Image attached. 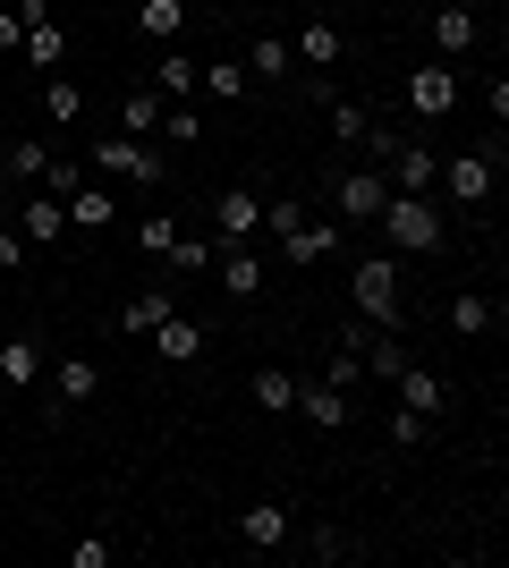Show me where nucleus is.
<instances>
[{
  "label": "nucleus",
  "mask_w": 509,
  "mask_h": 568,
  "mask_svg": "<svg viewBox=\"0 0 509 568\" xmlns=\"http://www.w3.org/2000/svg\"><path fill=\"white\" fill-rule=\"evenodd\" d=\"M374 230L390 237V255H441V213L425 204V195H390Z\"/></svg>",
  "instance_id": "obj_1"
},
{
  "label": "nucleus",
  "mask_w": 509,
  "mask_h": 568,
  "mask_svg": "<svg viewBox=\"0 0 509 568\" xmlns=\"http://www.w3.org/2000/svg\"><path fill=\"white\" fill-rule=\"evenodd\" d=\"M85 153H94L102 179H136V187H162V179H170L162 144H145V136H94Z\"/></svg>",
  "instance_id": "obj_2"
},
{
  "label": "nucleus",
  "mask_w": 509,
  "mask_h": 568,
  "mask_svg": "<svg viewBox=\"0 0 509 568\" xmlns=\"http://www.w3.org/2000/svg\"><path fill=\"white\" fill-rule=\"evenodd\" d=\"M357 314L374 332H399V255H357Z\"/></svg>",
  "instance_id": "obj_3"
},
{
  "label": "nucleus",
  "mask_w": 509,
  "mask_h": 568,
  "mask_svg": "<svg viewBox=\"0 0 509 568\" xmlns=\"http://www.w3.org/2000/svg\"><path fill=\"white\" fill-rule=\"evenodd\" d=\"M383 204H390V179H383V162H365V170H348L332 187V221H383Z\"/></svg>",
  "instance_id": "obj_4"
},
{
  "label": "nucleus",
  "mask_w": 509,
  "mask_h": 568,
  "mask_svg": "<svg viewBox=\"0 0 509 568\" xmlns=\"http://www.w3.org/2000/svg\"><path fill=\"white\" fill-rule=\"evenodd\" d=\"M383 179H390V195H434L441 153H434V144H416V136H399V144H390V162H383Z\"/></svg>",
  "instance_id": "obj_5"
},
{
  "label": "nucleus",
  "mask_w": 509,
  "mask_h": 568,
  "mask_svg": "<svg viewBox=\"0 0 509 568\" xmlns=\"http://www.w3.org/2000/svg\"><path fill=\"white\" fill-rule=\"evenodd\" d=\"M408 111L434 128V119L459 111V69H408Z\"/></svg>",
  "instance_id": "obj_6"
},
{
  "label": "nucleus",
  "mask_w": 509,
  "mask_h": 568,
  "mask_svg": "<svg viewBox=\"0 0 509 568\" xmlns=\"http://www.w3.org/2000/svg\"><path fill=\"white\" fill-rule=\"evenodd\" d=\"M492 179H501V162H492L485 144H476V153H459V162H441V179H434V187H450L459 204H485V195H492Z\"/></svg>",
  "instance_id": "obj_7"
},
{
  "label": "nucleus",
  "mask_w": 509,
  "mask_h": 568,
  "mask_svg": "<svg viewBox=\"0 0 509 568\" xmlns=\"http://www.w3.org/2000/svg\"><path fill=\"white\" fill-rule=\"evenodd\" d=\"M213 221H221V246H246V237L264 230V195H246V187H221V195H213Z\"/></svg>",
  "instance_id": "obj_8"
},
{
  "label": "nucleus",
  "mask_w": 509,
  "mask_h": 568,
  "mask_svg": "<svg viewBox=\"0 0 509 568\" xmlns=\"http://www.w3.org/2000/svg\"><path fill=\"white\" fill-rule=\"evenodd\" d=\"M153 356H162V365H195V356L213 348V332H204V323H187V314H170V323H153Z\"/></svg>",
  "instance_id": "obj_9"
},
{
  "label": "nucleus",
  "mask_w": 509,
  "mask_h": 568,
  "mask_svg": "<svg viewBox=\"0 0 509 568\" xmlns=\"http://www.w3.org/2000/svg\"><path fill=\"white\" fill-rule=\"evenodd\" d=\"M297 416L323 433H339L348 416H357V390H332V382H297Z\"/></svg>",
  "instance_id": "obj_10"
},
{
  "label": "nucleus",
  "mask_w": 509,
  "mask_h": 568,
  "mask_svg": "<svg viewBox=\"0 0 509 568\" xmlns=\"http://www.w3.org/2000/svg\"><path fill=\"white\" fill-rule=\"evenodd\" d=\"M18 237L26 246H60V237H69V204H60V195H26L18 204Z\"/></svg>",
  "instance_id": "obj_11"
},
{
  "label": "nucleus",
  "mask_w": 509,
  "mask_h": 568,
  "mask_svg": "<svg viewBox=\"0 0 509 568\" xmlns=\"http://www.w3.org/2000/svg\"><path fill=\"white\" fill-rule=\"evenodd\" d=\"M246 85H289V69H297V51L281 43V34H255V43H246Z\"/></svg>",
  "instance_id": "obj_12"
},
{
  "label": "nucleus",
  "mask_w": 509,
  "mask_h": 568,
  "mask_svg": "<svg viewBox=\"0 0 509 568\" xmlns=\"http://www.w3.org/2000/svg\"><path fill=\"white\" fill-rule=\"evenodd\" d=\"M281 246H289V263H332L339 255V221H289Z\"/></svg>",
  "instance_id": "obj_13"
},
{
  "label": "nucleus",
  "mask_w": 509,
  "mask_h": 568,
  "mask_svg": "<svg viewBox=\"0 0 509 568\" xmlns=\"http://www.w3.org/2000/svg\"><path fill=\"white\" fill-rule=\"evenodd\" d=\"M238 544L281 551V544H289V509H281V500H255V509H238Z\"/></svg>",
  "instance_id": "obj_14"
},
{
  "label": "nucleus",
  "mask_w": 509,
  "mask_h": 568,
  "mask_svg": "<svg viewBox=\"0 0 509 568\" xmlns=\"http://www.w3.org/2000/svg\"><path fill=\"white\" fill-rule=\"evenodd\" d=\"M94 390H102L94 356H60V365H51V399H60V407H85Z\"/></svg>",
  "instance_id": "obj_15"
},
{
  "label": "nucleus",
  "mask_w": 509,
  "mask_h": 568,
  "mask_svg": "<svg viewBox=\"0 0 509 568\" xmlns=\"http://www.w3.org/2000/svg\"><path fill=\"white\" fill-rule=\"evenodd\" d=\"M0 382H9V390H34V382H43V339H0Z\"/></svg>",
  "instance_id": "obj_16"
},
{
  "label": "nucleus",
  "mask_w": 509,
  "mask_h": 568,
  "mask_svg": "<svg viewBox=\"0 0 509 568\" xmlns=\"http://www.w3.org/2000/svg\"><path fill=\"white\" fill-rule=\"evenodd\" d=\"M399 407H416V416H441V407H450V382L425 374V365H399Z\"/></svg>",
  "instance_id": "obj_17"
},
{
  "label": "nucleus",
  "mask_w": 509,
  "mask_h": 568,
  "mask_svg": "<svg viewBox=\"0 0 509 568\" xmlns=\"http://www.w3.org/2000/svg\"><path fill=\"white\" fill-rule=\"evenodd\" d=\"M170 314H179V297H170V288L153 281V288H136V297L120 306V332H136V339H145L153 323H170Z\"/></svg>",
  "instance_id": "obj_18"
},
{
  "label": "nucleus",
  "mask_w": 509,
  "mask_h": 568,
  "mask_svg": "<svg viewBox=\"0 0 509 568\" xmlns=\"http://www.w3.org/2000/svg\"><path fill=\"white\" fill-rule=\"evenodd\" d=\"M434 51H441V60L476 51V9H459V0H450V9H434Z\"/></svg>",
  "instance_id": "obj_19"
},
{
  "label": "nucleus",
  "mask_w": 509,
  "mask_h": 568,
  "mask_svg": "<svg viewBox=\"0 0 509 568\" xmlns=\"http://www.w3.org/2000/svg\"><path fill=\"white\" fill-rule=\"evenodd\" d=\"M162 111H170V102L153 94V85H128V102H120V136H162Z\"/></svg>",
  "instance_id": "obj_20"
},
{
  "label": "nucleus",
  "mask_w": 509,
  "mask_h": 568,
  "mask_svg": "<svg viewBox=\"0 0 509 568\" xmlns=\"http://www.w3.org/2000/svg\"><path fill=\"white\" fill-rule=\"evenodd\" d=\"M221 288H230V297H264V255H255V246H230V255H221Z\"/></svg>",
  "instance_id": "obj_21"
},
{
  "label": "nucleus",
  "mask_w": 509,
  "mask_h": 568,
  "mask_svg": "<svg viewBox=\"0 0 509 568\" xmlns=\"http://www.w3.org/2000/svg\"><path fill=\"white\" fill-rule=\"evenodd\" d=\"M136 34H145V43H179V34H187V9H179V0H136Z\"/></svg>",
  "instance_id": "obj_22"
},
{
  "label": "nucleus",
  "mask_w": 509,
  "mask_h": 568,
  "mask_svg": "<svg viewBox=\"0 0 509 568\" xmlns=\"http://www.w3.org/2000/svg\"><path fill=\"white\" fill-rule=\"evenodd\" d=\"M195 69H204V60L162 51V60H153V94H162V102H187V94H195Z\"/></svg>",
  "instance_id": "obj_23"
},
{
  "label": "nucleus",
  "mask_w": 509,
  "mask_h": 568,
  "mask_svg": "<svg viewBox=\"0 0 509 568\" xmlns=\"http://www.w3.org/2000/svg\"><path fill=\"white\" fill-rule=\"evenodd\" d=\"M339 51H348V43H339V26H332V18H315L306 34H297V69H332Z\"/></svg>",
  "instance_id": "obj_24"
},
{
  "label": "nucleus",
  "mask_w": 509,
  "mask_h": 568,
  "mask_svg": "<svg viewBox=\"0 0 509 568\" xmlns=\"http://www.w3.org/2000/svg\"><path fill=\"white\" fill-rule=\"evenodd\" d=\"M450 332H459V339L492 332V297H485V288H459V297H450Z\"/></svg>",
  "instance_id": "obj_25"
},
{
  "label": "nucleus",
  "mask_w": 509,
  "mask_h": 568,
  "mask_svg": "<svg viewBox=\"0 0 509 568\" xmlns=\"http://www.w3.org/2000/svg\"><path fill=\"white\" fill-rule=\"evenodd\" d=\"M255 407H272V416H289V407H297V374H289V365H255Z\"/></svg>",
  "instance_id": "obj_26"
},
{
  "label": "nucleus",
  "mask_w": 509,
  "mask_h": 568,
  "mask_svg": "<svg viewBox=\"0 0 509 568\" xmlns=\"http://www.w3.org/2000/svg\"><path fill=\"white\" fill-rule=\"evenodd\" d=\"M111 221H120L111 187H77V195H69V230H111Z\"/></svg>",
  "instance_id": "obj_27"
},
{
  "label": "nucleus",
  "mask_w": 509,
  "mask_h": 568,
  "mask_svg": "<svg viewBox=\"0 0 509 568\" xmlns=\"http://www.w3.org/2000/svg\"><path fill=\"white\" fill-rule=\"evenodd\" d=\"M43 119L51 128H77V119H85V85H77V77H51L43 85Z\"/></svg>",
  "instance_id": "obj_28"
},
{
  "label": "nucleus",
  "mask_w": 509,
  "mask_h": 568,
  "mask_svg": "<svg viewBox=\"0 0 509 568\" xmlns=\"http://www.w3.org/2000/svg\"><path fill=\"white\" fill-rule=\"evenodd\" d=\"M195 94L238 102V94H246V69H238V60H204V69H195Z\"/></svg>",
  "instance_id": "obj_29"
},
{
  "label": "nucleus",
  "mask_w": 509,
  "mask_h": 568,
  "mask_svg": "<svg viewBox=\"0 0 509 568\" xmlns=\"http://www.w3.org/2000/svg\"><path fill=\"white\" fill-rule=\"evenodd\" d=\"M18 51L34 60V69H60V60H69V34H60V26L43 18V26H26V43H18Z\"/></svg>",
  "instance_id": "obj_30"
},
{
  "label": "nucleus",
  "mask_w": 509,
  "mask_h": 568,
  "mask_svg": "<svg viewBox=\"0 0 509 568\" xmlns=\"http://www.w3.org/2000/svg\"><path fill=\"white\" fill-rule=\"evenodd\" d=\"M323 111H332V136H348V144H365V136H374V128H383V119H374V111H365V102H323Z\"/></svg>",
  "instance_id": "obj_31"
},
{
  "label": "nucleus",
  "mask_w": 509,
  "mask_h": 568,
  "mask_svg": "<svg viewBox=\"0 0 509 568\" xmlns=\"http://www.w3.org/2000/svg\"><path fill=\"white\" fill-rule=\"evenodd\" d=\"M43 162H51L43 136H18V144H9V179H18V187H34V179H43Z\"/></svg>",
  "instance_id": "obj_32"
},
{
  "label": "nucleus",
  "mask_w": 509,
  "mask_h": 568,
  "mask_svg": "<svg viewBox=\"0 0 509 568\" xmlns=\"http://www.w3.org/2000/svg\"><path fill=\"white\" fill-rule=\"evenodd\" d=\"M136 246H145V263H162L170 246H179V221H170V213H145V221H136Z\"/></svg>",
  "instance_id": "obj_33"
},
{
  "label": "nucleus",
  "mask_w": 509,
  "mask_h": 568,
  "mask_svg": "<svg viewBox=\"0 0 509 568\" xmlns=\"http://www.w3.org/2000/svg\"><path fill=\"white\" fill-rule=\"evenodd\" d=\"M34 187H43V195H60V204H69V195L85 187V170H77L69 153H51V162H43V179H34Z\"/></svg>",
  "instance_id": "obj_34"
},
{
  "label": "nucleus",
  "mask_w": 509,
  "mask_h": 568,
  "mask_svg": "<svg viewBox=\"0 0 509 568\" xmlns=\"http://www.w3.org/2000/svg\"><path fill=\"white\" fill-rule=\"evenodd\" d=\"M323 382H332V390H357V382H365V356L357 348H332V356H323Z\"/></svg>",
  "instance_id": "obj_35"
},
{
  "label": "nucleus",
  "mask_w": 509,
  "mask_h": 568,
  "mask_svg": "<svg viewBox=\"0 0 509 568\" xmlns=\"http://www.w3.org/2000/svg\"><path fill=\"white\" fill-rule=\"evenodd\" d=\"M348 551H357V544H348L339 526H315V535H306V560H323V568H339Z\"/></svg>",
  "instance_id": "obj_36"
},
{
  "label": "nucleus",
  "mask_w": 509,
  "mask_h": 568,
  "mask_svg": "<svg viewBox=\"0 0 509 568\" xmlns=\"http://www.w3.org/2000/svg\"><path fill=\"white\" fill-rule=\"evenodd\" d=\"M399 365H408V348H399V339H365V374L399 382Z\"/></svg>",
  "instance_id": "obj_37"
},
{
  "label": "nucleus",
  "mask_w": 509,
  "mask_h": 568,
  "mask_svg": "<svg viewBox=\"0 0 509 568\" xmlns=\"http://www.w3.org/2000/svg\"><path fill=\"white\" fill-rule=\"evenodd\" d=\"M162 263H170V272H204V263H213V246H204V237H179Z\"/></svg>",
  "instance_id": "obj_38"
},
{
  "label": "nucleus",
  "mask_w": 509,
  "mask_h": 568,
  "mask_svg": "<svg viewBox=\"0 0 509 568\" xmlns=\"http://www.w3.org/2000/svg\"><path fill=\"white\" fill-rule=\"evenodd\" d=\"M425 425H434V416H416V407H399V416H390V442H399V450H416V442H425Z\"/></svg>",
  "instance_id": "obj_39"
},
{
  "label": "nucleus",
  "mask_w": 509,
  "mask_h": 568,
  "mask_svg": "<svg viewBox=\"0 0 509 568\" xmlns=\"http://www.w3.org/2000/svg\"><path fill=\"white\" fill-rule=\"evenodd\" d=\"M69 568H111V544H102V535H85V544H69Z\"/></svg>",
  "instance_id": "obj_40"
},
{
  "label": "nucleus",
  "mask_w": 509,
  "mask_h": 568,
  "mask_svg": "<svg viewBox=\"0 0 509 568\" xmlns=\"http://www.w3.org/2000/svg\"><path fill=\"white\" fill-rule=\"evenodd\" d=\"M18 263H26V237H18V230H0V272H18Z\"/></svg>",
  "instance_id": "obj_41"
},
{
  "label": "nucleus",
  "mask_w": 509,
  "mask_h": 568,
  "mask_svg": "<svg viewBox=\"0 0 509 568\" xmlns=\"http://www.w3.org/2000/svg\"><path fill=\"white\" fill-rule=\"evenodd\" d=\"M26 43V18H18V9H0V51H18Z\"/></svg>",
  "instance_id": "obj_42"
},
{
  "label": "nucleus",
  "mask_w": 509,
  "mask_h": 568,
  "mask_svg": "<svg viewBox=\"0 0 509 568\" xmlns=\"http://www.w3.org/2000/svg\"><path fill=\"white\" fill-rule=\"evenodd\" d=\"M0 187H9V144H0Z\"/></svg>",
  "instance_id": "obj_43"
},
{
  "label": "nucleus",
  "mask_w": 509,
  "mask_h": 568,
  "mask_svg": "<svg viewBox=\"0 0 509 568\" xmlns=\"http://www.w3.org/2000/svg\"><path fill=\"white\" fill-rule=\"evenodd\" d=\"M9 213H18V204H9V195H0V230H9Z\"/></svg>",
  "instance_id": "obj_44"
},
{
  "label": "nucleus",
  "mask_w": 509,
  "mask_h": 568,
  "mask_svg": "<svg viewBox=\"0 0 509 568\" xmlns=\"http://www.w3.org/2000/svg\"><path fill=\"white\" fill-rule=\"evenodd\" d=\"M221 9H246V0H221Z\"/></svg>",
  "instance_id": "obj_45"
},
{
  "label": "nucleus",
  "mask_w": 509,
  "mask_h": 568,
  "mask_svg": "<svg viewBox=\"0 0 509 568\" xmlns=\"http://www.w3.org/2000/svg\"><path fill=\"white\" fill-rule=\"evenodd\" d=\"M306 9H315V0H306Z\"/></svg>",
  "instance_id": "obj_46"
},
{
  "label": "nucleus",
  "mask_w": 509,
  "mask_h": 568,
  "mask_svg": "<svg viewBox=\"0 0 509 568\" xmlns=\"http://www.w3.org/2000/svg\"><path fill=\"white\" fill-rule=\"evenodd\" d=\"M0 9H9V0H0Z\"/></svg>",
  "instance_id": "obj_47"
}]
</instances>
